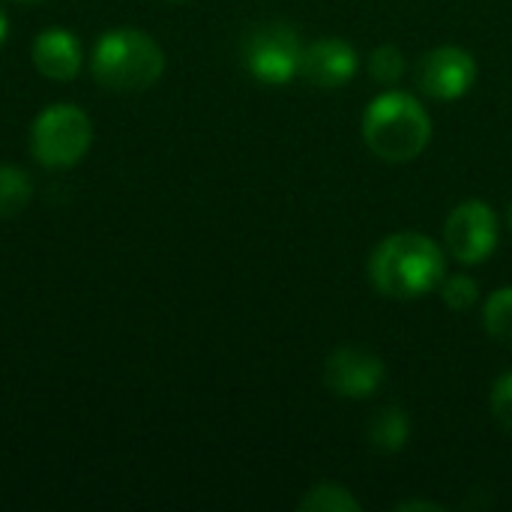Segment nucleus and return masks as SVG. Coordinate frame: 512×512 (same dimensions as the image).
I'll use <instances>...</instances> for the list:
<instances>
[{
  "label": "nucleus",
  "instance_id": "18",
  "mask_svg": "<svg viewBox=\"0 0 512 512\" xmlns=\"http://www.w3.org/2000/svg\"><path fill=\"white\" fill-rule=\"evenodd\" d=\"M396 510H399V512H417V510L444 512V507H441V504H435V501H402V504H399Z\"/></svg>",
  "mask_w": 512,
  "mask_h": 512
},
{
  "label": "nucleus",
  "instance_id": "9",
  "mask_svg": "<svg viewBox=\"0 0 512 512\" xmlns=\"http://www.w3.org/2000/svg\"><path fill=\"white\" fill-rule=\"evenodd\" d=\"M357 69H360V57L354 45L345 39L324 36L303 48L300 78H306L312 87H324V90L345 87L348 81H354Z\"/></svg>",
  "mask_w": 512,
  "mask_h": 512
},
{
  "label": "nucleus",
  "instance_id": "1",
  "mask_svg": "<svg viewBox=\"0 0 512 512\" xmlns=\"http://www.w3.org/2000/svg\"><path fill=\"white\" fill-rule=\"evenodd\" d=\"M447 276V255L441 243L420 231H399L384 237L369 258L372 285L393 300H417Z\"/></svg>",
  "mask_w": 512,
  "mask_h": 512
},
{
  "label": "nucleus",
  "instance_id": "20",
  "mask_svg": "<svg viewBox=\"0 0 512 512\" xmlns=\"http://www.w3.org/2000/svg\"><path fill=\"white\" fill-rule=\"evenodd\" d=\"M507 219H510V231H512V204H510V213H507Z\"/></svg>",
  "mask_w": 512,
  "mask_h": 512
},
{
  "label": "nucleus",
  "instance_id": "3",
  "mask_svg": "<svg viewBox=\"0 0 512 512\" xmlns=\"http://www.w3.org/2000/svg\"><path fill=\"white\" fill-rule=\"evenodd\" d=\"M165 72V54L144 30H108L93 48V75L111 90H144Z\"/></svg>",
  "mask_w": 512,
  "mask_h": 512
},
{
  "label": "nucleus",
  "instance_id": "13",
  "mask_svg": "<svg viewBox=\"0 0 512 512\" xmlns=\"http://www.w3.org/2000/svg\"><path fill=\"white\" fill-rule=\"evenodd\" d=\"M297 510L303 512H360L363 510V504L345 489V486H339V483H318V486H312L303 498H300V504H297Z\"/></svg>",
  "mask_w": 512,
  "mask_h": 512
},
{
  "label": "nucleus",
  "instance_id": "5",
  "mask_svg": "<svg viewBox=\"0 0 512 512\" xmlns=\"http://www.w3.org/2000/svg\"><path fill=\"white\" fill-rule=\"evenodd\" d=\"M303 42L297 30L285 21H267L255 27L246 36L243 45V60L252 78L261 84H288L294 75H300V60H303Z\"/></svg>",
  "mask_w": 512,
  "mask_h": 512
},
{
  "label": "nucleus",
  "instance_id": "2",
  "mask_svg": "<svg viewBox=\"0 0 512 512\" xmlns=\"http://www.w3.org/2000/svg\"><path fill=\"white\" fill-rule=\"evenodd\" d=\"M360 132L366 147L378 159L402 165V162H414L429 147L432 117L417 102V96L390 87L366 105Z\"/></svg>",
  "mask_w": 512,
  "mask_h": 512
},
{
  "label": "nucleus",
  "instance_id": "19",
  "mask_svg": "<svg viewBox=\"0 0 512 512\" xmlns=\"http://www.w3.org/2000/svg\"><path fill=\"white\" fill-rule=\"evenodd\" d=\"M6 36H9V18L0 12V45L6 42Z\"/></svg>",
  "mask_w": 512,
  "mask_h": 512
},
{
  "label": "nucleus",
  "instance_id": "15",
  "mask_svg": "<svg viewBox=\"0 0 512 512\" xmlns=\"http://www.w3.org/2000/svg\"><path fill=\"white\" fill-rule=\"evenodd\" d=\"M369 72H372V78L378 84L396 87L405 78V72H408V60H405L402 48H396V45H378L372 51V57H369Z\"/></svg>",
  "mask_w": 512,
  "mask_h": 512
},
{
  "label": "nucleus",
  "instance_id": "14",
  "mask_svg": "<svg viewBox=\"0 0 512 512\" xmlns=\"http://www.w3.org/2000/svg\"><path fill=\"white\" fill-rule=\"evenodd\" d=\"M483 327L495 342L512 348V285L489 294L483 306Z\"/></svg>",
  "mask_w": 512,
  "mask_h": 512
},
{
  "label": "nucleus",
  "instance_id": "4",
  "mask_svg": "<svg viewBox=\"0 0 512 512\" xmlns=\"http://www.w3.org/2000/svg\"><path fill=\"white\" fill-rule=\"evenodd\" d=\"M93 141V123L90 117L75 105H51L45 108L33 129H30V150L36 162L48 168H69L84 159Z\"/></svg>",
  "mask_w": 512,
  "mask_h": 512
},
{
  "label": "nucleus",
  "instance_id": "7",
  "mask_svg": "<svg viewBox=\"0 0 512 512\" xmlns=\"http://www.w3.org/2000/svg\"><path fill=\"white\" fill-rule=\"evenodd\" d=\"M477 60L468 48L438 45L423 54L417 66V87L438 102H456L477 84Z\"/></svg>",
  "mask_w": 512,
  "mask_h": 512
},
{
  "label": "nucleus",
  "instance_id": "17",
  "mask_svg": "<svg viewBox=\"0 0 512 512\" xmlns=\"http://www.w3.org/2000/svg\"><path fill=\"white\" fill-rule=\"evenodd\" d=\"M489 405H492V414L498 420V426L512 435V369L504 372L495 384H492V396H489Z\"/></svg>",
  "mask_w": 512,
  "mask_h": 512
},
{
  "label": "nucleus",
  "instance_id": "10",
  "mask_svg": "<svg viewBox=\"0 0 512 512\" xmlns=\"http://www.w3.org/2000/svg\"><path fill=\"white\" fill-rule=\"evenodd\" d=\"M81 60H84L81 42L63 27H48L33 42V63L51 81L75 78L81 69Z\"/></svg>",
  "mask_w": 512,
  "mask_h": 512
},
{
  "label": "nucleus",
  "instance_id": "11",
  "mask_svg": "<svg viewBox=\"0 0 512 512\" xmlns=\"http://www.w3.org/2000/svg\"><path fill=\"white\" fill-rule=\"evenodd\" d=\"M408 441H411V417L405 408L387 405L372 417V423H369V447L372 450L393 456V453L405 450Z\"/></svg>",
  "mask_w": 512,
  "mask_h": 512
},
{
  "label": "nucleus",
  "instance_id": "8",
  "mask_svg": "<svg viewBox=\"0 0 512 512\" xmlns=\"http://www.w3.org/2000/svg\"><path fill=\"white\" fill-rule=\"evenodd\" d=\"M384 381H387L384 360L357 345L336 348L324 363V384L339 399H351V402L372 399L384 387Z\"/></svg>",
  "mask_w": 512,
  "mask_h": 512
},
{
  "label": "nucleus",
  "instance_id": "16",
  "mask_svg": "<svg viewBox=\"0 0 512 512\" xmlns=\"http://www.w3.org/2000/svg\"><path fill=\"white\" fill-rule=\"evenodd\" d=\"M441 291V300L453 309V312H468L480 303V285L474 276L468 273H453V276H444V282L438 285Z\"/></svg>",
  "mask_w": 512,
  "mask_h": 512
},
{
  "label": "nucleus",
  "instance_id": "6",
  "mask_svg": "<svg viewBox=\"0 0 512 512\" xmlns=\"http://www.w3.org/2000/svg\"><path fill=\"white\" fill-rule=\"evenodd\" d=\"M498 240H501L498 213L486 201L468 198L450 210L444 225V246L459 264L474 267L489 261L498 249Z\"/></svg>",
  "mask_w": 512,
  "mask_h": 512
},
{
  "label": "nucleus",
  "instance_id": "21",
  "mask_svg": "<svg viewBox=\"0 0 512 512\" xmlns=\"http://www.w3.org/2000/svg\"><path fill=\"white\" fill-rule=\"evenodd\" d=\"M27 3H30V0H27Z\"/></svg>",
  "mask_w": 512,
  "mask_h": 512
},
{
  "label": "nucleus",
  "instance_id": "12",
  "mask_svg": "<svg viewBox=\"0 0 512 512\" xmlns=\"http://www.w3.org/2000/svg\"><path fill=\"white\" fill-rule=\"evenodd\" d=\"M33 198V183L27 171L15 165H0V219L18 216Z\"/></svg>",
  "mask_w": 512,
  "mask_h": 512
}]
</instances>
